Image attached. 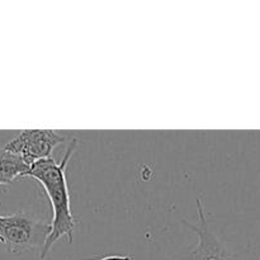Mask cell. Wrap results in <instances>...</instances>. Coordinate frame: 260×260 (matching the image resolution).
Returning a JSON list of instances; mask_svg holds the SVG:
<instances>
[{
	"label": "cell",
	"mask_w": 260,
	"mask_h": 260,
	"mask_svg": "<svg viewBox=\"0 0 260 260\" xmlns=\"http://www.w3.org/2000/svg\"><path fill=\"white\" fill-rule=\"evenodd\" d=\"M90 260H128V258L123 255H111V256H103V258L90 259Z\"/></svg>",
	"instance_id": "8992f818"
},
{
	"label": "cell",
	"mask_w": 260,
	"mask_h": 260,
	"mask_svg": "<svg viewBox=\"0 0 260 260\" xmlns=\"http://www.w3.org/2000/svg\"><path fill=\"white\" fill-rule=\"evenodd\" d=\"M184 223L196 234L197 244L183 256L172 260H239L208 225L202 198H197V222L193 225Z\"/></svg>",
	"instance_id": "3957f363"
},
{
	"label": "cell",
	"mask_w": 260,
	"mask_h": 260,
	"mask_svg": "<svg viewBox=\"0 0 260 260\" xmlns=\"http://www.w3.org/2000/svg\"><path fill=\"white\" fill-rule=\"evenodd\" d=\"M78 144V140L73 139L69 145L68 151L60 161H56L53 157L40 160L35 162L27 173V177L32 178L42 185L52 207L50 233L41 249V259H45L50 254L52 246L60 239L66 238L69 243H73L74 240L76 220L71 211L66 167L75 152Z\"/></svg>",
	"instance_id": "6da1fadb"
},
{
	"label": "cell",
	"mask_w": 260,
	"mask_h": 260,
	"mask_svg": "<svg viewBox=\"0 0 260 260\" xmlns=\"http://www.w3.org/2000/svg\"><path fill=\"white\" fill-rule=\"evenodd\" d=\"M65 141L55 129H23L4 146L32 167L40 160L51 157L53 150Z\"/></svg>",
	"instance_id": "277c9868"
},
{
	"label": "cell",
	"mask_w": 260,
	"mask_h": 260,
	"mask_svg": "<svg viewBox=\"0 0 260 260\" xmlns=\"http://www.w3.org/2000/svg\"><path fill=\"white\" fill-rule=\"evenodd\" d=\"M50 233V223L42 222L25 212L0 215V243L15 254L42 249Z\"/></svg>",
	"instance_id": "7a4b0ae2"
},
{
	"label": "cell",
	"mask_w": 260,
	"mask_h": 260,
	"mask_svg": "<svg viewBox=\"0 0 260 260\" xmlns=\"http://www.w3.org/2000/svg\"><path fill=\"white\" fill-rule=\"evenodd\" d=\"M29 165L18 155L8 151L4 147L0 149V185L12 184L20 178L27 177Z\"/></svg>",
	"instance_id": "5b68a950"
}]
</instances>
